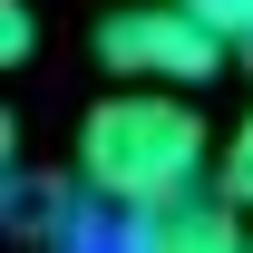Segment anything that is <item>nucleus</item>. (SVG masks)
Listing matches in <instances>:
<instances>
[{
    "mask_svg": "<svg viewBox=\"0 0 253 253\" xmlns=\"http://www.w3.org/2000/svg\"><path fill=\"white\" fill-rule=\"evenodd\" d=\"M30 39H39V20L20 10V0H0V59L20 68V59H30Z\"/></svg>",
    "mask_w": 253,
    "mask_h": 253,
    "instance_id": "obj_7",
    "label": "nucleus"
},
{
    "mask_svg": "<svg viewBox=\"0 0 253 253\" xmlns=\"http://www.w3.org/2000/svg\"><path fill=\"white\" fill-rule=\"evenodd\" d=\"M195 175H214V136L185 107V88L126 78L117 97H97L88 117H78V185H88V205L136 214V205L185 195Z\"/></svg>",
    "mask_w": 253,
    "mask_h": 253,
    "instance_id": "obj_1",
    "label": "nucleus"
},
{
    "mask_svg": "<svg viewBox=\"0 0 253 253\" xmlns=\"http://www.w3.org/2000/svg\"><path fill=\"white\" fill-rule=\"evenodd\" d=\"M244 59H253V49H244Z\"/></svg>",
    "mask_w": 253,
    "mask_h": 253,
    "instance_id": "obj_8",
    "label": "nucleus"
},
{
    "mask_svg": "<svg viewBox=\"0 0 253 253\" xmlns=\"http://www.w3.org/2000/svg\"><path fill=\"white\" fill-rule=\"evenodd\" d=\"M10 224H20V234H78V224H68V185L59 175H30V185L10 175Z\"/></svg>",
    "mask_w": 253,
    "mask_h": 253,
    "instance_id": "obj_4",
    "label": "nucleus"
},
{
    "mask_svg": "<svg viewBox=\"0 0 253 253\" xmlns=\"http://www.w3.org/2000/svg\"><path fill=\"white\" fill-rule=\"evenodd\" d=\"M97 59L117 68V78H156V88H205L224 59H234V39L205 30L185 0H126L97 20Z\"/></svg>",
    "mask_w": 253,
    "mask_h": 253,
    "instance_id": "obj_2",
    "label": "nucleus"
},
{
    "mask_svg": "<svg viewBox=\"0 0 253 253\" xmlns=\"http://www.w3.org/2000/svg\"><path fill=\"white\" fill-rule=\"evenodd\" d=\"M185 10L205 20V30H224L234 49H253V0H185Z\"/></svg>",
    "mask_w": 253,
    "mask_h": 253,
    "instance_id": "obj_6",
    "label": "nucleus"
},
{
    "mask_svg": "<svg viewBox=\"0 0 253 253\" xmlns=\"http://www.w3.org/2000/svg\"><path fill=\"white\" fill-rule=\"evenodd\" d=\"M117 244H136V253H224V244H244V205L185 185V195H166V205L117 214Z\"/></svg>",
    "mask_w": 253,
    "mask_h": 253,
    "instance_id": "obj_3",
    "label": "nucleus"
},
{
    "mask_svg": "<svg viewBox=\"0 0 253 253\" xmlns=\"http://www.w3.org/2000/svg\"><path fill=\"white\" fill-rule=\"evenodd\" d=\"M214 195H234V205L253 214V117H244V126L214 146Z\"/></svg>",
    "mask_w": 253,
    "mask_h": 253,
    "instance_id": "obj_5",
    "label": "nucleus"
}]
</instances>
